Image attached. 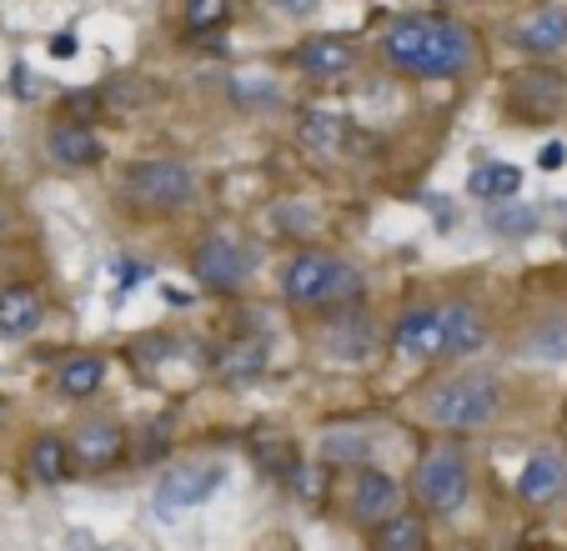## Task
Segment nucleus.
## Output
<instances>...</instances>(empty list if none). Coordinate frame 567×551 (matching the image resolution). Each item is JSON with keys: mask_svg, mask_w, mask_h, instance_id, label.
Masks as SVG:
<instances>
[{"mask_svg": "<svg viewBox=\"0 0 567 551\" xmlns=\"http://www.w3.org/2000/svg\"><path fill=\"white\" fill-rule=\"evenodd\" d=\"M382 55L392 71L417 75V81H457L472 65L477 45L472 31L452 15H402L382 35Z\"/></svg>", "mask_w": 567, "mask_h": 551, "instance_id": "obj_1", "label": "nucleus"}, {"mask_svg": "<svg viewBox=\"0 0 567 551\" xmlns=\"http://www.w3.org/2000/svg\"><path fill=\"white\" fill-rule=\"evenodd\" d=\"M277 291L281 301H291L301 311H342L367 297V276L347 256L321 251V246H301V251H291L281 261Z\"/></svg>", "mask_w": 567, "mask_h": 551, "instance_id": "obj_2", "label": "nucleus"}, {"mask_svg": "<svg viewBox=\"0 0 567 551\" xmlns=\"http://www.w3.org/2000/svg\"><path fill=\"white\" fill-rule=\"evenodd\" d=\"M507 406V386L497 372H457L447 382H437L422 396V416H427L437 432H482L493 426Z\"/></svg>", "mask_w": 567, "mask_h": 551, "instance_id": "obj_3", "label": "nucleus"}, {"mask_svg": "<svg viewBox=\"0 0 567 551\" xmlns=\"http://www.w3.org/2000/svg\"><path fill=\"white\" fill-rule=\"evenodd\" d=\"M116 191L136 216H156L161 221V216H182L202 201V176L176 156H146L121 170Z\"/></svg>", "mask_w": 567, "mask_h": 551, "instance_id": "obj_4", "label": "nucleus"}, {"mask_svg": "<svg viewBox=\"0 0 567 551\" xmlns=\"http://www.w3.org/2000/svg\"><path fill=\"white\" fill-rule=\"evenodd\" d=\"M412 491H417V501L432 511V517H452V511H462L467 507V491H472L467 451L452 446V441H437L417 461V471H412Z\"/></svg>", "mask_w": 567, "mask_h": 551, "instance_id": "obj_5", "label": "nucleus"}, {"mask_svg": "<svg viewBox=\"0 0 567 551\" xmlns=\"http://www.w3.org/2000/svg\"><path fill=\"white\" fill-rule=\"evenodd\" d=\"M251 266H257L251 246H241L231 231H212L192 251V276L202 281L206 291H216V297H231V291L247 287V281H251Z\"/></svg>", "mask_w": 567, "mask_h": 551, "instance_id": "obj_6", "label": "nucleus"}, {"mask_svg": "<svg viewBox=\"0 0 567 551\" xmlns=\"http://www.w3.org/2000/svg\"><path fill=\"white\" fill-rule=\"evenodd\" d=\"M65 446H71V467H81V471H111L121 456L131 451V432L121 422H111V416H91V422L75 426Z\"/></svg>", "mask_w": 567, "mask_h": 551, "instance_id": "obj_7", "label": "nucleus"}, {"mask_svg": "<svg viewBox=\"0 0 567 551\" xmlns=\"http://www.w3.org/2000/svg\"><path fill=\"white\" fill-rule=\"evenodd\" d=\"M221 481H226V467H176V471H166L161 477V487H156V511L161 517H182V511H196V507H206V501L221 491Z\"/></svg>", "mask_w": 567, "mask_h": 551, "instance_id": "obj_8", "label": "nucleus"}, {"mask_svg": "<svg viewBox=\"0 0 567 551\" xmlns=\"http://www.w3.org/2000/svg\"><path fill=\"white\" fill-rule=\"evenodd\" d=\"M386 346L402 361H437L442 356V311L437 306H402L386 331Z\"/></svg>", "mask_w": 567, "mask_h": 551, "instance_id": "obj_9", "label": "nucleus"}, {"mask_svg": "<svg viewBox=\"0 0 567 551\" xmlns=\"http://www.w3.org/2000/svg\"><path fill=\"white\" fill-rule=\"evenodd\" d=\"M347 511H352L357 527H382L386 517L402 511V487L396 477H386L382 467H357V481H352V497H347Z\"/></svg>", "mask_w": 567, "mask_h": 551, "instance_id": "obj_10", "label": "nucleus"}, {"mask_svg": "<svg viewBox=\"0 0 567 551\" xmlns=\"http://www.w3.org/2000/svg\"><path fill=\"white\" fill-rule=\"evenodd\" d=\"M507 106L523 121H553L567 106V81L557 71H517L507 85Z\"/></svg>", "mask_w": 567, "mask_h": 551, "instance_id": "obj_11", "label": "nucleus"}, {"mask_svg": "<svg viewBox=\"0 0 567 551\" xmlns=\"http://www.w3.org/2000/svg\"><path fill=\"white\" fill-rule=\"evenodd\" d=\"M45 160H51L55 170H91L106 160V146H101V136L91 126H81V121H61V126L45 136Z\"/></svg>", "mask_w": 567, "mask_h": 551, "instance_id": "obj_12", "label": "nucleus"}, {"mask_svg": "<svg viewBox=\"0 0 567 551\" xmlns=\"http://www.w3.org/2000/svg\"><path fill=\"white\" fill-rule=\"evenodd\" d=\"M291 61H297V71L307 75V81H342L357 65V45L347 41V35H307Z\"/></svg>", "mask_w": 567, "mask_h": 551, "instance_id": "obj_13", "label": "nucleus"}, {"mask_svg": "<svg viewBox=\"0 0 567 551\" xmlns=\"http://www.w3.org/2000/svg\"><path fill=\"white\" fill-rule=\"evenodd\" d=\"M517 497L527 507H553V501L567 497V456L557 451H533L517 471Z\"/></svg>", "mask_w": 567, "mask_h": 551, "instance_id": "obj_14", "label": "nucleus"}, {"mask_svg": "<svg viewBox=\"0 0 567 551\" xmlns=\"http://www.w3.org/2000/svg\"><path fill=\"white\" fill-rule=\"evenodd\" d=\"M442 311V356H477L487 346V316L472 301H447Z\"/></svg>", "mask_w": 567, "mask_h": 551, "instance_id": "obj_15", "label": "nucleus"}, {"mask_svg": "<svg viewBox=\"0 0 567 551\" xmlns=\"http://www.w3.org/2000/svg\"><path fill=\"white\" fill-rule=\"evenodd\" d=\"M513 45L523 55H537V61L567 51V11H563V6H543V11H533L513 31Z\"/></svg>", "mask_w": 567, "mask_h": 551, "instance_id": "obj_16", "label": "nucleus"}, {"mask_svg": "<svg viewBox=\"0 0 567 551\" xmlns=\"http://www.w3.org/2000/svg\"><path fill=\"white\" fill-rule=\"evenodd\" d=\"M41 321H45V297L35 287H6L0 291V336L6 341L35 336Z\"/></svg>", "mask_w": 567, "mask_h": 551, "instance_id": "obj_17", "label": "nucleus"}, {"mask_svg": "<svg viewBox=\"0 0 567 551\" xmlns=\"http://www.w3.org/2000/svg\"><path fill=\"white\" fill-rule=\"evenodd\" d=\"M106 386V356L101 351H75V356L61 361V372H55V396L61 402H86Z\"/></svg>", "mask_w": 567, "mask_h": 551, "instance_id": "obj_18", "label": "nucleus"}, {"mask_svg": "<svg viewBox=\"0 0 567 551\" xmlns=\"http://www.w3.org/2000/svg\"><path fill=\"white\" fill-rule=\"evenodd\" d=\"M71 446H65V436L55 432H41L31 441V451H25V477L35 481V487H61V481H71Z\"/></svg>", "mask_w": 567, "mask_h": 551, "instance_id": "obj_19", "label": "nucleus"}, {"mask_svg": "<svg viewBox=\"0 0 567 551\" xmlns=\"http://www.w3.org/2000/svg\"><path fill=\"white\" fill-rule=\"evenodd\" d=\"M347 136H352V126H347L342 111L311 106V111H301V121H297V141L311 156H337V150L347 146Z\"/></svg>", "mask_w": 567, "mask_h": 551, "instance_id": "obj_20", "label": "nucleus"}, {"mask_svg": "<svg viewBox=\"0 0 567 551\" xmlns=\"http://www.w3.org/2000/svg\"><path fill=\"white\" fill-rule=\"evenodd\" d=\"M517 191H523V170L507 166V160H482V166H472V176H467V196H477L482 206L513 201Z\"/></svg>", "mask_w": 567, "mask_h": 551, "instance_id": "obj_21", "label": "nucleus"}, {"mask_svg": "<svg viewBox=\"0 0 567 551\" xmlns=\"http://www.w3.org/2000/svg\"><path fill=\"white\" fill-rule=\"evenodd\" d=\"M321 461L327 467H372V436L362 426H332V432H321Z\"/></svg>", "mask_w": 567, "mask_h": 551, "instance_id": "obj_22", "label": "nucleus"}, {"mask_svg": "<svg viewBox=\"0 0 567 551\" xmlns=\"http://www.w3.org/2000/svg\"><path fill=\"white\" fill-rule=\"evenodd\" d=\"M482 226L493 236H503V241H527V236H537V226H543V216L533 211L527 201H497V206H487L482 211Z\"/></svg>", "mask_w": 567, "mask_h": 551, "instance_id": "obj_23", "label": "nucleus"}, {"mask_svg": "<svg viewBox=\"0 0 567 551\" xmlns=\"http://www.w3.org/2000/svg\"><path fill=\"white\" fill-rule=\"evenodd\" d=\"M372 547L377 551H427V527H422V517L396 511L382 527H372Z\"/></svg>", "mask_w": 567, "mask_h": 551, "instance_id": "obj_24", "label": "nucleus"}, {"mask_svg": "<svg viewBox=\"0 0 567 551\" xmlns=\"http://www.w3.org/2000/svg\"><path fill=\"white\" fill-rule=\"evenodd\" d=\"M216 372L226 382H251V376L267 372V341H231V346L216 356Z\"/></svg>", "mask_w": 567, "mask_h": 551, "instance_id": "obj_25", "label": "nucleus"}, {"mask_svg": "<svg viewBox=\"0 0 567 551\" xmlns=\"http://www.w3.org/2000/svg\"><path fill=\"white\" fill-rule=\"evenodd\" d=\"M523 356H533V361H567V316L537 321V326L523 336Z\"/></svg>", "mask_w": 567, "mask_h": 551, "instance_id": "obj_26", "label": "nucleus"}, {"mask_svg": "<svg viewBox=\"0 0 567 551\" xmlns=\"http://www.w3.org/2000/svg\"><path fill=\"white\" fill-rule=\"evenodd\" d=\"M257 461L277 481H297V446L287 436H257Z\"/></svg>", "mask_w": 567, "mask_h": 551, "instance_id": "obj_27", "label": "nucleus"}, {"mask_svg": "<svg viewBox=\"0 0 567 551\" xmlns=\"http://www.w3.org/2000/svg\"><path fill=\"white\" fill-rule=\"evenodd\" d=\"M226 15H231V0H186V31H221Z\"/></svg>", "mask_w": 567, "mask_h": 551, "instance_id": "obj_28", "label": "nucleus"}, {"mask_svg": "<svg viewBox=\"0 0 567 551\" xmlns=\"http://www.w3.org/2000/svg\"><path fill=\"white\" fill-rule=\"evenodd\" d=\"M277 15H291V21H301V15H311L321 6V0H267Z\"/></svg>", "mask_w": 567, "mask_h": 551, "instance_id": "obj_29", "label": "nucleus"}, {"mask_svg": "<svg viewBox=\"0 0 567 551\" xmlns=\"http://www.w3.org/2000/svg\"><path fill=\"white\" fill-rule=\"evenodd\" d=\"M563 160H567V146H563V141H547V146L537 150V166H543V170H563Z\"/></svg>", "mask_w": 567, "mask_h": 551, "instance_id": "obj_30", "label": "nucleus"}, {"mask_svg": "<svg viewBox=\"0 0 567 551\" xmlns=\"http://www.w3.org/2000/svg\"><path fill=\"white\" fill-rule=\"evenodd\" d=\"M141 276H146V266H141V261H116V287L121 291L141 287Z\"/></svg>", "mask_w": 567, "mask_h": 551, "instance_id": "obj_31", "label": "nucleus"}, {"mask_svg": "<svg viewBox=\"0 0 567 551\" xmlns=\"http://www.w3.org/2000/svg\"><path fill=\"white\" fill-rule=\"evenodd\" d=\"M16 231V211H11V206H6V201H0V241H6V236H11Z\"/></svg>", "mask_w": 567, "mask_h": 551, "instance_id": "obj_32", "label": "nucleus"}, {"mask_svg": "<svg viewBox=\"0 0 567 551\" xmlns=\"http://www.w3.org/2000/svg\"><path fill=\"white\" fill-rule=\"evenodd\" d=\"M437 6H457V0H437Z\"/></svg>", "mask_w": 567, "mask_h": 551, "instance_id": "obj_33", "label": "nucleus"}, {"mask_svg": "<svg viewBox=\"0 0 567 551\" xmlns=\"http://www.w3.org/2000/svg\"><path fill=\"white\" fill-rule=\"evenodd\" d=\"M0 426H6V406H0Z\"/></svg>", "mask_w": 567, "mask_h": 551, "instance_id": "obj_34", "label": "nucleus"}]
</instances>
